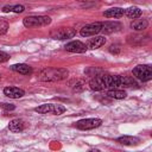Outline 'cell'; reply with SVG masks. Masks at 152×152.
<instances>
[{
  "label": "cell",
  "mask_w": 152,
  "mask_h": 152,
  "mask_svg": "<svg viewBox=\"0 0 152 152\" xmlns=\"http://www.w3.org/2000/svg\"><path fill=\"white\" fill-rule=\"evenodd\" d=\"M11 69L13 71H17L19 74H23V75H30L32 72V69L31 66H28L27 64H24V63H19V64H14L11 66Z\"/></svg>",
  "instance_id": "16"
},
{
  "label": "cell",
  "mask_w": 152,
  "mask_h": 152,
  "mask_svg": "<svg viewBox=\"0 0 152 152\" xmlns=\"http://www.w3.org/2000/svg\"><path fill=\"white\" fill-rule=\"evenodd\" d=\"M0 77H1V76H0Z\"/></svg>",
  "instance_id": "27"
},
{
  "label": "cell",
  "mask_w": 152,
  "mask_h": 152,
  "mask_svg": "<svg viewBox=\"0 0 152 152\" xmlns=\"http://www.w3.org/2000/svg\"><path fill=\"white\" fill-rule=\"evenodd\" d=\"M24 6L21 5H10V6H5L2 7V12L7 13V12H15V13H21L24 12Z\"/></svg>",
  "instance_id": "20"
},
{
  "label": "cell",
  "mask_w": 152,
  "mask_h": 152,
  "mask_svg": "<svg viewBox=\"0 0 152 152\" xmlns=\"http://www.w3.org/2000/svg\"><path fill=\"white\" fill-rule=\"evenodd\" d=\"M51 23V18L46 15H31L23 19V24L26 27H37V26H46Z\"/></svg>",
  "instance_id": "3"
},
{
  "label": "cell",
  "mask_w": 152,
  "mask_h": 152,
  "mask_svg": "<svg viewBox=\"0 0 152 152\" xmlns=\"http://www.w3.org/2000/svg\"><path fill=\"white\" fill-rule=\"evenodd\" d=\"M118 142L122 144V145H127V146H133V145H138L139 144V139L135 137H129V135H124L116 139Z\"/></svg>",
  "instance_id": "15"
},
{
  "label": "cell",
  "mask_w": 152,
  "mask_h": 152,
  "mask_svg": "<svg viewBox=\"0 0 152 152\" xmlns=\"http://www.w3.org/2000/svg\"><path fill=\"white\" fill-rule=\"evenodd\" d=\"M76 34V31L72 27H59L53 31H51L50 36L53 39H66V38H72Z\"/></svg>",
  "instance_id": "6"
},
{
  "label": "cell",
  "mask_w": 152,
  "mask_h": 152,
  "mask_svg": "<svg viewBox=\"0 0 152 152\" xmlns=\"http://www.w3.org/2000/svg\"><path fill=\"white\" fill-rule=\"evenodd\" d=\"M65 50L69 52H76V53H81L84 52L87 50V45L80 40H72L70 43H68L65 45Z\"/></svg>",
  "instance_id": "9"
},
{
  "label": "cell",
  "mask_w": 152,
  "mask_h": 152,
  "mask_svg": "<svg viewBox=\"0 0 152 152\" xmlns=\"http://www.w3.org/2000/svg\"><path fill=\"white\" fill-rule=\"evenodd\" d=\"M8 59H10V55L4 52V51H0V63H4L6 61H8Z\"/></svg>",
  "instance_id": "23"
},
{
  "label": "cell",
  "mask_w": 152,
  "mask_h": 152,
  "mask_svg": "<svg viewBox=\"0 0 152 152\" xmlns=\"http://www.w3.org/2000/svg\"><path fill=\"white\" fill-rule=\"evenodd\" d=\"M1 107L5 108V109H7V110H10V109H14V106H13V104H8V103H2Z\"/></svg>",
  "instance_id": "25"
},
{
  "label": "cell",
  "mask_w": 152,
  "mask_h": 152,
  "mask_svg": "<svg viewBox=\"0 0 152 152\" xmlns=\"http://www.w3.org/2000/svg\"><path fill=\"white\" fill-rule=\"evenodd\" d=\"M141 10L140 8H138V7H129V8H127L126 11H125V14L128 17V18H131V19H137V18H139L140 15H141Z\"/></svg>",
  "instance_id": "18"
},
{
  "label": "cell",
  "mask_w": 152,
  "mask_h": 152,
  "mask_svg": "<svg viewBox=\"0 0 152 152\" xmlns=\"http://www.w3.org/2000/svg\"><path fill=\"white\" fill-rule=\"evenodd\" d=\"M99 32H101V23L96 21V23H91L88 24L86 26H83L80 31L82 37H90V36H95Z\"/></svg>",
  "instance_id": "8"
},
{
  "label": "cell",
  "mask_w": 152,
  "mask_h": 152,
  "mask_svg": "<svg viewBox=\"0 0 152 152\" xmlns=\"http://www.w3.org/2000/svg\"><path fill=\"white\" fill-rule=\"evenodd\" d=\"M121 28V24L118 21H104L101 23V32L103 33H113L118 32Z\"/></svg>",
  "instance_id": "10"
},
{
  "label": "cell",
  "mask_w": 152,
  "mask_h": 152,
  "mask_svg": "<svg viewBox=\"0 0 152 152\" xmlns=\"http://www.w3.org/2000/svg\"><path fill=\"white\" fill-rule=\"evenodd\" d=\"M137 86L135 81L129 76H120V75H109L101 74L94 76L89 82V87L93 90H102L104 88H116V87H133Z\"/></svg>",
  "instance_id": "1"
},
{
  "label": "cell",
  "mask_w": 152,
  "mask_h": 152,
  "mask_svg": "<svg viewBox=\"0 0 152 152\" xmlns=\"http://www.w3.org/2000/svg\"><path fill=\"white\" fill-rule=\"evenodd\" d=\"M4 94L6 96H8L10 99H19L21 96H24V90L17 87H7L4 89Z\"/></svg>",
  "instance_id": "11"
},
{
  "label": "cell",
  "mask_w": 152,
  "mask_h": 152,
  "mask_svg": "<svg viewBox=\"0 0 152 152\" xmlns=\"http://www.w3.org/2000/svg\"><path fill=\"white\" fill-rule=\"evenodd\" d=\"M83 86H84V82L83 81H76V83L72 86V88H74V90L80 91V90L83 89Z\"/></svg>",
  "instance_id": "21"
},
{
  "label": "cell",
  "mask_w": 152,
  "mask_h": 152,
  "mask_svg": "<svg viewBox=\"0 0 152 152\" xmlns=\"http://www.w3.org/2000/svg\"><path fill=\"white\" fill-rule=\"evenodd\" d=\"M120 51H121V48H120L119 45H112V46L109 48V52H110V53L118 55V53H119Z\"/></svg>",
  "instance_id": "22"
},
{
  "label": "cell",
  "mask_w": 152,
  "mask_h": 152,
  "mask_svg": "<svg viewBox=\"0 0 152 152\" xmlns=\"http://www.w3.org/2000/svg\"><path fill=\"white\" fill-rule=\"evenodd\" d=\"M101 124H102V120H101V119L91 118V119H82V120H78L75 125H76V127H77L78 129L87 131V129L96 128V127H99Z\"/></svg>",
  "instance_id": "7"
},
{
  "label": "cell",
  "mask_w": 152,
  "mask_h": 152,
  "mask_svg": "<svg viewBox=\"0 0 152 152\" xmlns=\"http://www.w3.org/2000/svg\"><path fill=\"white\" fill-rule=\"evenodd\" d=\"M7 24L5 23V21H2V20H0V34L1 33H5L6 31H7Z\"/></svg>",
  "instance_id": "24"
},
{
  "label": "cell",
  "mask_w": 152,
  "mask_h": 152,
  "mask_svg": "<svg viewBox=\"0 0 152 152\" xmlns=\"http://www.w3.org/2000/svg\"><path fill=\"white\" fill-rule=\"evenodd\" d=\"M107 96L120 100V99H125V97H126V91H124V90H118V89H110V90L107 91Z\"/></svg>",
  "instance_id": "19"
},
{
  "label": "cell",
  "mask_w": 152,
  "mask_h": 152,
  "mask_svg": "<svg viewBox=\"0 0 152 152\" xmlns=\"http://www.w3.org/2000/svg\"><path fill=\"white\" fill-rule=\"evenodd\" d=\"M147 26H148V21L146 19H135L131 23V27L135 31H142L147 28Z\"/></svg>",
  "instance_id": "17"
},
{
  "label": "cell",
  "mask_w": 152,
  "mask_h": 152,
  "mask_svg": "<svg viewBox=\"0 0 152 152\" xmlns=\"http://www.w3.org/2000/svg\"><path fill=\"white\" fill-rule=\"evenodd\" d=\"M104 43H106V38L102 37V36H97V37H94V38L89 39V42L87 44V49L95 50V49H99L100 46L104 45Z\"/></svg>",
  "instance_id": "12"
},
{
  "label": "cell",
  "mask_w": 152,
  "mask_h": 152,
  "mask_svg": "<svg viewBox=\"0 0 152 152\" xmlns=\"http://www.w3.org/2000/svg\"><path fill=\"white\" fill-rule=\"evenodd\" d=\"M125 14V11L120 7H113V8H109L107 11H104L103 15L106 18H120Z\"/></svg>",
  "instance_id": "14"
},
{
  "label": "cell",
  "mask_w": 152,
  "mask_h": 152,
  "mask_svg": "<svg viewBox=\"0 0 152 152\" xmlns=\"http://www.w3.org/2000/svg\"><path fill=\"white\" fill-rule=\"evenodd\" d=\"M8 128H10V131H12L14 133L20 132V131H23L25 128V122L21 119H13L12 121H10Z\"/></svg>",
  "instance_id": "13"
},
{
  "label": "cell",
  "mask_w": 152,
  "mask_h": 152,
  "mask_svg": "<svg viewBox=\"0 0 152 152\" xmlns=\"http://www.w3.org/2000/svg\"><path fill=\"white\" fill-rule=\"evenodd\" d=\"M68 75H69V71L66 69L46 68V69L42 70L38 78L40 81H44V82H57V81H62V80L66 78Z\"/></svg>",
  "instance_id": "2"
},
{
  "label": "cell",
  "mask_w": 152,
  "mask_h": 152,
  "mask_svg": "<svg viewBox=\"0 0 152 152\" xmlns=\"http://www.w3.org/2000/svg\"><path fill=\"white\" fill-rule=\"evenodd\" d=\"M34 110L39 114H53V115H61L65 112V107L61 104H52V103H45L39 107H36Z\"/></svg>",
  "instance_id": "4"
},
{
  "label": "cell",
  "mask_w": 152,
  "mask_h": 152,
  "mask_svg": "<svg viewBox=\"0 0 152 152\" xmlns=\"http://www.w3.org/2000/svg\"><path fill=\"white\" fill-rule=\"evenodd\" d=\"M77 1H81V2H93V1H99V0H77Z\"/></svg>",
  "instance_id": "26"
},
{
  "label": "cell",
  "mask_w": 152,
  "mask_h": 152,
  "mask_svg": "<svg viewBox=\"0 0 152 152\" xmlns=\"http://www.w3.org/2000/svg\"><path fill=\"white\" fill-rule=\"evenodd\" d=\"M133 75L142 81V82H146V81H150L152 78V68L151 65L148 64H144V65H137L134 69H133Z\"/></svg>",
  "instance_id": "5"
}]
</instances>
